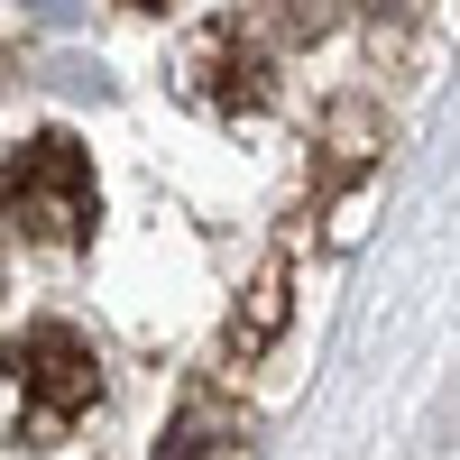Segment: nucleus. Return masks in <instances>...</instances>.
Wrapping results in <instances>:
<instances>
[{
	"instance_id": "1",
	"label": "nucleus",
	"mask_w": 460,
	"mask_h": 460,
	"mask_svg": "<svg viewBox=\"0 0 460 460\" xmlns=\"http://www.w3.org/2000/svg\"><path fill=\"white\" fill-rule=\"evenodd\" d=\"M10 368H19V433L28 442H56L102 405V350L74 323H28Z\"/></svg>"
},
{
	"instance_id": "2",
	"label": "nucleus",
	"mask_w": 460,
	"mask_h": 460,
	"mask_svg": "<svg viewBox=\"0 0 460 460\" xmlns=\"http://www.w3.org/2000/svg\"><path fill=\"white\" fill-rule=\"evenodd\" d=\"M10 221L28 230L37 249H74L84 230L102 221V184H93V157L74 147L65 129L10 147Z\"/></svg>"
},
{
	"instance_id": "3",
	"label": "nucleus",
	"mask_w": 460,
	"mask_h": 460,
	"mask_svg": "<svg viewBox=\"0 0 460 460\" xmlns=\"http://www.w3.org/2000/svg\"><path fill=\"white\" fill-rule=\"evenodd\" d=\"M184 93H194L203 111H221V120H240V111H267V102H277V56L258 47V28L212 19L194 47H184Z\"/></svg>"
},
{
	"instance_id": "4",
	"label": "nucleus",
	"mask_w": 460,
	"mask_h": 460,
	"mask_svg": "<svg viewBox=\"0 0 460 460\" xmlns=\"http://www.w3.org/2000/svg\"><path fill=\"white\" fill-rule=\"evenodd\" d=\"M129 10H175V0H129Z\"/></svg>"
}]
</instances>
